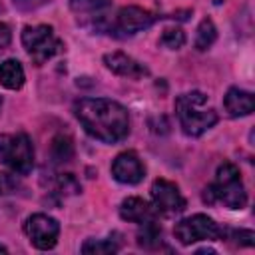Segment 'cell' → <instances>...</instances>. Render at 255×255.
<instances>
[{"label": "cell", "mask_w": 255, "mask_h": 255, "mask_svg": "<svg viewBox=\"0 0 255 255\" xmlns=\"http://www.w3.org/2000/svg\"><path fill=\"white\" fill-rule=\"evenodd\" d=\"M74 114L82 128L104 143H118L129 133L128 110L108 98H82L74 106Z\"/></svg>", "instance_id": "cell-1"}, {"label": "cell", "mask_w": 255, "mask_h": 255, "mask_svg": "<svg viewBox=\"0 0 255 255\" xmlns=\"http://www.w3.org/2000/svg\"><path fill=\"white\" fill-rule=\"evenodd\" d=\"M203 201L205 203H223L229 209H243L247 203V193L241 181L239 169L225 161L217 167L215 181L205 187L203 191Z\"/></svg>", "instance_id": "cell-2"}, {"label": "cell", "mask_w": 255, "mask_h": 255, "mask_svg": "<svg viewBox=\"0 0 255 255\" xmlns=\"http://www.w3.org/2000/svg\"><path fill=\"white\" fill-rule=\"evenodd\" d=\"M205 102H207V98L201 92H189V94L177 96L175 112H177V118H179V124L183 128L185 135L197 137L217 124L215 110L205 108Z\"/></svg>", "instance_id": "cell-3"}, {"label": "cell", "mask_w": 255, "mask_h": 255, "mask_svg": "<svg viewBox=\"0 0 255 255\" xmlns=\"http://www.w3.org/2000/svg\"><path fill=\"white\" fill-rule=\"evenodd\" d=\"M0 163L14 173H28L34 167V147L26 133L0 135Z\"/></svg>", "instance_id": "cell-4"}, {"label": "cell", "mask_w": 255, "mask_h": 255, "mask_svg": "<svg viewBox=\"0 0 255 255\" xmlns=\"http://www.w3.org/2000/svg\"><path fill=\"white\" fill-rule=\"evenodd\" d=\"M22 46L26 48L28 56L36 66L48 62L62 50V42L56 38L54 28L48 24L26 26L22 30Z\"/></svg>", "instance_id": "cell-5"}, {"label": "cell", "mask_w": 255, "mask_h": 255, "mask_svg": "<svg viewBox=\"0 0 255 255\" xmlns=\"http://www.w3.org/2000/svg\"><path fill=\"white\" fill-rule=\"evenodd\" d=\"M173 235L181 245H191L197 241H215L225 235V231L207 215L195 213L191 217L181 219L173 227Z\"/></svg>", "instance_id": "cell-6"}, {"label": "cell", "mask_w": 255, "mask_h": 255, "mask_svg": "<svg viewBox=\"0 0 255 255\" xmlns=\"http://www.w3.org/2000/svg\"><path fill=\"white\" fill-rule=\"evenodd\" d=\"M24 231L36 249L46 251L56 245L58 235H60V223L46 213H34L26 219Z\"/></svg>", "instance_id": "cell-7"}, {"label": "cell", "mask_w": 255, "mask_h": 255, "mask_svg": "<svg viewBox=\"0 0 255 255\" xmlns=\"http://www.w3.org/2000/svg\"><path fill=\"white\" fill-rule=\"evenodd\" d=\"M149 193H151V201H153L155 211L173 215V213H179V211L185 209V199H183L179 187L173 181L155 179L151 183V191Z\"/></svg>", "instance_id": "cell-8"}, {"label": "cell", "mask_w": 255, "mask_h": 255, "mask_svg": "<svg viewBox=\"0 0 255 255\" xmlns=\"http://www.w3.org/2000/svg\"><path fill=\"white\" fill-rule=\"evenodd\" d=\"M143 173H145L143 163H141V159L137 157L135 151H124L112 163V175L120 183L135 185L143 179Z\"/></svg>", "instance_id": "cell-9"}, {"label": "cell", "mask_w": 255, "mask_h": 255, "mask_svg": "<svg viewBox=\"0 0 255 255\" xmlns=\"http://www.w3.org/2000/svg\"><path fill=\"white\" fill-rule=\"evenodd\" d=\"M153 22H155V14H151L149 10H143L139 6H124L118 12L116 26L124 34H135L149 28Z\"/></svg>", "instance_id": "cell-10"}, {"label": "cell", "mask_w": 255, "mask_h": 255, "mask_svg": "<svg viewBox=\"0 0 255 255\" xmlns=\"http://www.w3.org/2000/svg\"><path fill=\"white\" fill-rule=\"evenodd\" d=\"M104 64L108 66V70H112L114 74L124 76V78H141V76H147V70L137 60H133L131 56H128L124 52L106 54L104 56Z\"/></svg>", "instance_id": "cell-11"}, {"label": "cell", "mask_w": 255, "mask_h": 255, "mask_svg": "<svg viewBox=\"0 0 255 255\" xmlns=\"http://www.w3.org/2000/svg\"><path fill=\"white\" fill-rule=\"evenodd\" d=\"M120 217L129 223H147L155 219V209L141 197H128L120 205Z\"/></svg>", "instance_id": "cell-12"}, {"label": "cell", "mask_w": 255, "mask_h": 255, "mask_svg": "<svg viewBox=\"0 0 255 255\" xmlns=\"http://www.w3.org/2000/svg\"><path fill=\"white\" fill-rule=\"evenodd\" d=\"M223 106L231 118H243V116H249L253 112L255 100H253L251 92H245L239 88H229L225 98H223Z\"/></svg>", "instance_id": "cell-13"}, {"label": "cell", "mask_w": 255, "mask_h": 255, "mask_svg": "<svg viewBox=\"0 0 255 255\" xmlns=\"http://www.w3.org/2000/svg\"><path fill=\"white\" fill-rule=\"evenodd\" d=\"M0 86L6 90H20L24 86V68L18 60L8 58L0 64Z\"/></svg>", "instance_id": "cell-14"}, {"label": "cell", "mask_w": 255, "mask_h": 255, "mask_svg": "<svg viewBox=\"0 0 255 255\" xmlns=\"http://www.w3.org/2000/svg\"><path fill=\"white\" fill-rule=\"evenodd\" d=\"M217 38V30H215V24L209 20V18H203L197 26V34H195V48L199 52H205L207 48H211V44L215 42Z\"/></svg>", "instance_id": "cell-15"}, {"label": "cell", "mask_w": 255, "mask_h": 255, "mask_svg": "<svg viewBox=\"0 0 255 255\" xmlns=\"http://www.w3.org/2000/svg\"><path fill=\"white\" fill-rule=\"evenodd\" d=\"M137 243L141 247H157L161 243V229L155 225V219L153 221H147V223H141V231L137 233Z\"/></svg>", "instance_id": "cell-16"}, {"label": "cell", "mask_w": 255, "mask_h": 255, "mask_svg": "<svg viewBox=\"0 0 255 255\" xmlns=\"http://www.w3.org/2000/svg\"><path fill=\"white\" fill-rule=\"evenodd\" d=\"M118 245L110 239H88L82 245V253L86 255H108V253H118Z\"/></svg>", "instance_id": "cell-17"}, {"label": "cell", "mask_w": 255, "mask_h": 255, "mask_svg": "<svg viewBox=\"0 0 255 255\" xmlns=\"http://www.w3.org/2000/svg\"><path fill=\"white\" fill-rule=\"evenodd\" d=\"M74 153V147H72V141L64 135H58L54 137L52 141V157L54 161H68Z\"/></svg>", "instance_id": "cell-18"}, {"label": "cell", "mask_w": 255, "mask_h": 255, "mask_svg": "<svg viewBox=\"0 0 255 255\" xmlns=\"http://www.w3.org/2000/svg\"><path fill=\"white\" fill-rule=\"evenodd\" d=\"M161 44L169 50H179L185 44V34L179 28H167L161 34Z\"/></svg>", "instance_id": "cell-19"}, {"label": "cell", "mask_w": 255, "mask_h": 255, "mask_svg": "<svg viewBox=\"0 0 255 255\" xmlns=\"http://www.w3.org/2000/svg\"><path fill=\"white\" fill-rule=\"evenodd\" d=\"M233 239H237V243H241V245L251 247V245H253L255 235H253V231H249V229H239V231H235V233H233Z\"/></svg>", "instance_id": "cell-20"}, {"label": "cell", "mask_w": 255, "mask_h": 255, "mask_svg": "<svg viewBox=\"0 0 255 255\" xmlns=\"http://www.w3.org/2000/svg\"><path fill=\"white\" fill-rule=\"evenodd\" d=\"M10 38H12L10 28H8L6 24H2V22H0V50H2V48H6V46L10 44Z\"/></svg>", "instance_id": "cell-21"}, {"label": "cell", "mask_w": 255, "mask_h": 255, "mask_svg": "<svg viewBox=\"0 0 255 255\" xmlns=\"http://www.w3.org/2000/svg\"><path fill=\"white\" fill-rule=\"evenodd\" d=\"M8 189H10V179L4 173H0V195L2 193H8Z\"/></svg>", "instance_id": "cell-22"}, {"label": "cell", "mask_w": 255, "mask_h": 255, "mask_svg": "<svg viewBox=\"0 0 255 255\" xmlns=\"http://www.w3.org/2000/svg\"><path fill=\"white\" fill-rule=\"evenodd\" d=\"M0 253H8V249H6L4 245H0Z\"/></svg>", "instance_id": "cell-23"}, {"label": "cell", "mask_w": 255, "mask_h": 255, "mask_svg": "<svg viewBox=\"0 0 255 255\" xmlns=\"http://www.w3.org/2000/svg\"><path fill=\"white\" fill-rule=\"evenodd\" d=\"M0 108H2V100H0Z\"/></svg>", "instance_id": "cell-24"}]
</instances>
